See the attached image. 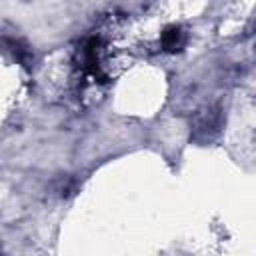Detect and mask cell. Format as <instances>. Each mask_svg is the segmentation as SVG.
Segmentation results:
<instances>
[{
    "label": "cell",
    "mask_w": 256,
    "mask_h": 256,
    "mask_svg": "<svg viewBox=\"0 0 256 256\" xmlns=\"http://www.w3.org/2000/svg\"><path fill=\"white\" fill-rule=\"evenodd\" d=\"M2 44L14 54V58H16L18 62H22V64H28V62H30V50H28L22 42H18V40H14V38H2Z\"/></svg>",
    "instance_id": "2"
},
{
    "label": "cell",
    "mask_w": 256,
    "mask_h": 256,
    "mask_svg": "<svg viewBox=\"0 0 256 256\" xmlns=\"http://www.w3.org/2000/svg\"><path fill=\"white\" fill-rule=\"evenodd\" d=\"M162 46L168 52H176L184 46V32L178 26H166L162 32Z\"/></svg>",
    "instance_id": "1"
}]
</instances>
